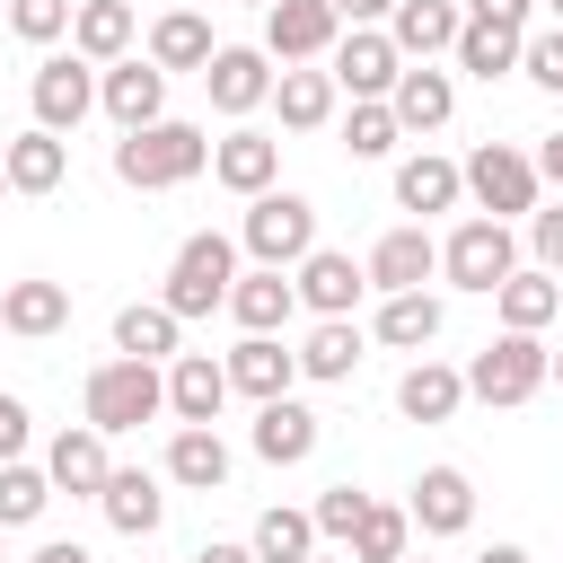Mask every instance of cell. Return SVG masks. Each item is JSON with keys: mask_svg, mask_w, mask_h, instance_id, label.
<instances>
[{"mask_svg": "<svg viewBox=\"0 0 563 563\" xmlns=\"http://www.w3.org/2000/svg\"><path fill=\"white\" fill-rule=\"evenodd\" d=\"M202 167H211V132H202V123H176V114H158V123H141V132L114 141V176H123L132 194L194 185Z\"/></svg>", "mask_w": 563, "mask_h": 563, "instance_id": "cell-1", "label": "cell"}, {"mask_svg": "<svg viewBox=\"0 0 563 563\" xmlns=\"http://www.w3.org/2000/svg\"><path fill=\"white\" fill-rule=\"evenodd\" d=\"M79 413H88V431H106V440H123V431H141V422H158L167 413V369H150V361H97L88 369V387H79Z\"/></svg>", "mask_w": 563, "mask_h": 563, "instance_id": "cell-2", "label": "cell"}, {"mask_svg": "<svg viewBox=\"0 0 563 563\" xmlns=\"http://www.w3.org/2000/svg\"><path fill=\"white\" fill-rule=\"evenodd\" d=\"M229 282H238V238H220V229H194V238L176 246V264H167V290H158V308H167L176 325H194V317L229 308Z\"/></svg>", "mask_w": 563, "mask_h": 563, "instance_id": "cell-3", "label": "cell"}, {"mask_svg": "<svg viewBox=\"0 0 563 563\" xmlns=\"http://www.w3.org/2000/svg\"><path fill=\"white\" fill-rule=\"evenodd\" d=\"M457 185H466V202L484 211V220H528L537 211V194H545V176H537V158L528 150H510V141H484L466 167H457Z\"/></svg>", "mask_w": 563, "mask_h": 563, "instance_id": "cell-4", "label": "cell"}, {"mask_svg": "<svg viewBox=\"0 0 563 563\" xmlns=\"http://www.w3.org/2000/svg\"><path fill=\"white\" fill-rule=\"evenodd\" d=\"M308 246H317V202H308V194L273 185V194H255V202H246V220H238V255H255V264L290 273Z\"/></svg>", "mask_w": 563, "mask_h": 563, "instance_id": "cell-5", "label": "cell"}, {"mask_svg": "<svg viewBox=\"0 0 563 563\" xmlns=\"http://www.w3.org/2000/svg\"><path fill=\"white\" fill-rule=\"evenodd\" d=\"M510 273H519V238H510L501 220L466 211V220L440 238V282H449V290H475V299H493Z\"/></svg>", "mask_w": 563, "mask_h": 563, "instance_id": "cell-6", "label": "cell"}, {"mask_svg": "<svg viewBox=\"0 0 563 563\" xmlns=\"http://www.w3.org/2000/svg\"><path fill=\"white\" fill-rule=\"evenodd\" d=\"M537 387H545V343H537V334H493V343L466 361V396H475V405H501V413H510V405H528Z\"/></svg>", "mask_w": 563, "mask_h": 563, "instance_id": "cell-7", "label": "cell"}, {"mask_svg": "<svg viewBox=\"0 0 563 563\" xmlns=\"http://www.w3.org/2000/svg\"><path fill=\"white\" fill-rule=\"evenodd\" d=\"M396 70H405V53L387 44V26H343V35H334V53H325L334 97H352V106H387Z\"/></svg>", "mask_w": 563, "mask_h": 563, "instance_id": "cell-8", "label": "cell"}, {"mask_svg": "<svg viewBox=\"0 0 563 563\" xmlns=\"http://www.w3.org/2000/svg\"><path fill=\"white\" fill-rule=\"evenodd\" d=\"M26 106H35V132H79L88 114H97V70L79 62V53H44L35 62V79H26Z\"/></svg>", "mask_w": 563, "mask_h": 563, "instance_id": "cell-9", "label": "cell"}, {"mask_svg": "<svg viewBox=\"0 0 563 563\" xmlns=\"http://www.w3.org/2000/svg\"><path fill=\"white\" fill-rule=\"evenodd\" d=\"M334 35H343L334 0H273V9H264V53H273L282 70L325 62V53H334Z\"/></svg>", "mask_w": 563, "mask_h": 563, "instance_id": "cell-10", "label": "cell"}, {"mask_svg": "<svg viewBox=\"0 0 563 563\" xmlns=\"http://www.w3.org/2000/svg\"><path fill=\"white\" fill-rule=\"evenodd\" d=\"M202 97H211L229 123H246V114L273 97V53H264V44H220V53L202 62Z\"/></svg>", "mask_w": 563, "mask_h": 563, "instance_id": "cell-11", "label": "cell"}, {"mask_svg": "<svg viewBox=\"0 0 563 563\" xmlns=\"http://www.w3.org/2000/svg\"><path fill=\"white\" fill-rule=\"evenodd\" d=\"M273 176H282V141H273V132H255V123H229V132L211 141V185H229L238 202L273 194Z\"/></svg>", "mask_w": 563, "mask_h": 563, "instance_id": "cell-12", "label": "cell"}, {"mask_svg": "<svg viewBox=\"0 0 563 563\" xmlns=\"http://www.w3.org/2000/svg\"><path fill=\"white\" fill-rule=\"evenodd\" d=\"M290 290H299V308H308V317H352V308H361V290H369V273H361L343 246H308V255L290 264Z\"/></svg>", "mask_w": 563, "mask_h": 563, "instance_id": "cell-13", "label": "cell"}, {"mask_svg": "<svg viewBox=\"0 0 563 563\" xmlns=\"http://www.w3.org/2000/svg\"><path fill=\"white\" fill-rule=\"evenodd\" d=\"M361 273H369V290H378V299H396V290H422V282L440 273V238H431L422 220H405V229H387V238L369 246V264H361Z\"/></svg>", "mask_w": 563, "mask_h": 563, "instance_id": "cell-14", "label": "cell"}, {"mask_svg": "<svg viewBox=\"0 0 563 563\" xmlns=\"http://www.w3.org/2000/svg\"><path fill=\"white\" fill-rule=\"evenodd\" d=\"M220 369H229V396H255V405L299 387V352L282 334H238V352H220Z\"/></svg>", "mask_w": 563, "mask_h": 563, "instance_id": "cell-15", "label": "cell"}, {"mask_svg": "<svg viewBox=\"0 0 563 563\" xmlns=\"http://www.w3.org/2000/svg\"><path fill=\"white\" fill-rule=\"evenodd\" d=\"M97 106L114 114V132H141L167 114V70H150L141 53H123L114 70H97Z\"/></svg>", "mask_w": 563, "mask_h": 563, "instance_id": "cell-16", "label": "cell"}, {"mask_svg": "<svg viewBox=\"0 0 563 563\" xmlns=\"http://www.w3.org/2000/svg\"><path fill=\"white\" fill-rule=\"evenodd\" d=\"M106 475H114V457H106V431H88V422L53 431V449H44V484H53V493H70V501H97V493H106Z\"/></svg>", "mask_w": 563, "mask_h": 563, "instance_id": "cell-17", "label": "cell"}, {"mask_svg": "<svg viewBox=\"0 0 563 563\" xmlns=\"http://www.w3.org/2000/svg\"><path fill=\"white\" fill-rule=\"evenodd\" d=\"M405 519H413L422 537H466V528H475V484H466V466H422Z\"/></svg>", "mask_w": 563, "mask_h": 563, "instance_id": "cell-18", "label": "cell"}, {"mask_svg": "<svg viewBox=\"0 0 563 563\" xmlns=\"http://www.w3.org/2000/svg\"><path fill=\"white\" fill-rule=\"evenodd\" d=\"M132 44H141L132 0H79V9H70V53H79L88 70H114Z\"/></svg>", "mask_w": 563, "mask_h": 563, "instance_id": "cell-19", "label": "cell"}, {"mask_svg": "<svg viewBox=\"0 0 563 563\" xmlns=\"http://www.w3.org/2000/svg\"><path fill=\"white\" fill-rule=\"evenodd\" d=\"M387 114H396V132H440L457 114V79L431 70V62H405L396 88H387Z\"/></svg>", "mask_w": 563, "mask_h": 563, "instance_id": "cell-20", "label": "cell"}, {"mask_svg": "<svg viewBox=\"0 0 563 563\" xmlns=\"http://www.w3.org/2000/svg\"><path fill=\"white\" fill-rule=\"evenodd\" d=\"M255 457L264 466H299V457H317V440H325V422L299 405V396H273V405H255Z\"/></svg>", "mask_w": 563, "mask_h": 563, "instance_id": "cell-21", "label": "cell"}, {"mask_svg": "<svg viewBox=\"0 0 563 563\" xmlns=\"http://www.w3.org/2000/svg\"><path fill=\"white\" fill-rule=\"evenodd\" d=\"M97 510H106V528L114 537H158V519H167V493H158V475L150 466H114L106 475V493H97Z\"/></svg>", "mask_w": 563, "mask_h": 563, "instance_id": "cell-22", "label": "cell"}, {"mask_svg": "<svg viewBox=\"0 0 563 563\" xmlns=\"http://www.w3.org/2000/svg\"><path fill=\"white\" fill-rule=\"evenodd\" d=\"M211 53H220V44H211V18H202V9H158V18H150V53H141L150 70H167V79L194 70V79H202Z\"/></svg>", "mask_w": 563, "mask_h": 563, "instance_id": "cell-23", "label": "cell"}, {"mask_svg": "<svg viewBox=\"0 0 563 563\" xmlns=\"http://www.w3.org/2000/svg\"><path fill=\"white\" fill-rule=\"evenodd\" d=\"M229 317H238V334H282V325L299 317V290H290V273H273V264L238 273V282H229Z\"/></svg>", "mask_w": 563, "mask_h": 563, "instance_id": "cell-24", "label": "cell"}, {"mask_svg": "<svg viewBox=\"0 0 563 563\" xmlns=\"http://www.w3.org/2000/svg\"><path fill=\"white\" fill-rule=\"evenodd\" d=\"M493 317H501V334H545V325L563 317V282L537 273V264H519V273L493 290Z\"/></svg>", "mask_w": 563, "mask_h": 563, "instance_id": "cell-25", "label": "cell"}, {"mask_svg": "<svg viewBox=\"0 0 563 563\" xmlns=\"http://www.w3.org/2000/svg\"><path fill=\"white\" fill-rule=\"evenodd\" d=\"M62 325H70V290H62V282H9V290H0V334L53 343Z\"/></svg>", "mask_w": 563, "mask_h": 563, "instance_id": "cell-26", "label": "cell"}, {"mask_svg": "<svg viewBox=\"0 0 563 563\" xmlns=\"http://www.w3.org/2000/svg\"><path fill=\"white\" fill-rule=\"evenodd\" d=\"M220 405H229V369L211 352H176L167 361V413L176 422H220Z\"/></svg>", "mask_w": 563, "mask_h": 563, "instance_id": "cell-27", "label": "cell"}, {"mask_svg": "<svg viewBox=\"0 0 563 563\" xmlns=\"http://www.w3.org/2000/svg\"><path fill=\"white\" fill-rule=\"evenodd\" d=\"M466 405V369H449V361H405V378H396V413L405 422H449Z\"/></svg>", "mask_w": 563, "mask_h": 563, "instance_id": "cell-28", "label": "cell"}, {"mask_svg": "<svg viewBox=\"0 0 563 563\" xmlns=\"http://www.w3.org/2000/svg\"><path fill=\"white\" fill-rule=\"evenodd\" d=\"M457 26H466V9H457V0H396L387 44H396L405 62H431V53H449V44H457Z\"/></svg>", "mask_w": 563, "mask_h": 563, "instance_id": "cell-29", "label": "cell"}, {"mask_svg": "<svg viewBox=\"0 0 563 563\" xmlns=\"http://www.w3.org/2000/svg\"><path fill=\"white\" fill-rule=\"evenodd\" d=\"M264 106L282 114V132H325V123H334V79H325L317 62L273 70V97H264Z\"/></svg>", "mask_w": 563, "mask_h": 563, "instance_id": "cell-30", "label": "cell"}, {"mask_svg": "<svg viewBox=\"0 0 563 563\" xmlns=\"http://www.w3.org/2000/svg\"><path fill=\"white\" fill-rule=\"evenodd\" d=\"M0 176H9V194H53L62 176H70V141H53V132H18V141H0Z\"/></svg>", "mask_w": 563, "mask_h": 563, "instance_id": "cell-31", "label": "cell"}, {"mask_svg": "<svg viewBox=\"0 0 563 563\" xmlns=\"http://www.w3.org/2000/svg\"><path fill=\"white\" fill-rule=\"evenodd\" d=\"M457 202H466V185H457V158H431V150L396 158V211L431 220V211H457Z\"/></svg>", "mask_w": 563, "mask_h": 563, "instance_id": "cell-32", "label": "cell"}, {"mask_svg": "<svg viewBox=\"0 0 563 563\" xmlns=\"http://www.w3.org/2000/svg\"><path fill=\"white\" fill-rule=\"evenodd\" d=\"M167 484L220 493V484H229V440H220L211 422H176V440H167Z\"/></svg>", "mask_w": 563, "mask_h": 563, "instance_id": "cell-33", "label": "cell"}, {"mask_svg": "<svg viewBox=\"0 0 563 563\" xmlns=\"http://www.w3.org/2000/svg\"><path fill=\"white\" fill-rule=\"evenodd\" d=\"M176 343H185V325H176L158 299L114 308V352H123V361H150V369H158V361H176Z\"/></svg>", "mask_w": 563, "mask_h": 563, "instance_id": "cell-34", "label": "cell"}, {"mask_svg": "<svg viewBox=\"0 0 563 563\" xmlns=\"http://www.w3.org/2000/svg\"><path fill=\"white\" fill-rule=\"evenodd\" d=\"M352 369H361V325H352V317H317V325H308V343H299V378L343 387Z\"/></svg>", "mask_w": 563, "mask_h": 563, "instance_id": "cell-35", "label": "cell"}, {"mask_svg": "<svg viewBox=\"0 0 563 563\" xmlns=\"http://www.w3.org/2000/svg\"><path fill=\"white\" fill-rule=\"evenodd\" d=\"M519 44H528L519 26H484V18H466L449 53H457V70H466V79H484V88H493V79H510V70H519Z\"/></svg>", "mask_w": 563, "mask_h": 563, "instance_id": "cell-36", "label": "cell"}, {"mask_svg": "<svg viewBox=\"0 0 563 563\" xmlns=\"http://www.w3.org/2000/svg\"><path fill=\"white\" fill-rule=\"evenodd\" d=\"M387 352H422V343H440V299L431 290H396V299H378V325H369Z\"/></svg>", "mask_w": 563, "mask_h": 563, "instance_id": "cell-37", "label": "cell"}, {"mask_svg": "<svg viewBox=\"0 0 563 563\" xmlns=\"http://www.w3.org/2000/svg\"><path fill=\"white\" fill-rule=\"evenodd\" d=\"M246 545H255V563H308V554H317V519H308V510H290V501H273V510L255 519V537H246Z\"/></svg>", "mask_w": 563, "mask_h": 563, "instance_id": "cell-38", "label": "cell"}, {"mask_svg": "<svg viewBox=\"0 0 563 563\" xmlns=\"http://www.w3.org/2000/svg\"><path fill=\"white\" fill-rule=\"evenodd\" d=\"M405 554H413V519L396 501H369L352 528V563H405Z\"/></svg>", "mask_w": 563, "mask_h": 563, "instance_id": "cell-39", "label": "cell"}, {"mask_svg": "<svg viewBox=\"0 0 563 563\" xmlns=\"http://www.w3.org/2000/svg\"><path fill=\"white\" fill-rule=\"evenodd\" d=\"M44 510H53V484H44V466L9 457V466H0V537H9V528H35Z\"/></svg>", "mask_w": 563, "mask_h": 563, "instance_id": "cell-40", "label": "cell"}, {"mask_svg": "<svg viewBox=\"0 0 563 563\" xmlns=\"http://www.w3.org/2000/svg\"><path fill=\"white\" fill-rule=\"evenodd\" d=\"M361 510H369V493H361V484H325V493L308 501V519H317V537H325V545H352Z\"/></svg>", "mask_w": 563, "mask_h": 563, "instance_id": "cell-41", "label": "cell"}, {"mask_svg": "<svg viewBox=\"0 0 563 563\" xmlns=\"http://www.w3.org/2000/svg\"><path fill=\"white\" fill-rule=\"evenodd\" d=\"M70 9H79V0H9V35L44 53V44H62V35H70Z\"/></svg>", "mask_w": 563, "mask_h": 563, "instance_id": "cell-42", "label": "cell"}, {"mask_svg": "<svg viewBox=\"0 0 563 563\" xmlns=\"http://www.w3.org/2000/svg\"><path fill=\"white\" fill-rule=\"evenodd\" d=\"M396 141H405V132H396L387 106H352V114H343V150H352V158H387Z\"/></svg>", "mask_w": 563, "mask_h": 563, "instance_id": "cell-43", "label": "cell"}, {"mask_svg": "<svg viewBox=\"0 0 563 563\" xmlns=\"http://www.w3.org/2000/svg\"><path fill=\"white\" fill-rule=\"evenodd\" d=\"M519 70H528L545 97H563V26H528V44H519Z\"/></svg>", "mask_w": 563, "mask_h": 563, "instance_id": "cell-44", "label": "cell"}, {"mask_svg": "<svg viewBox=\"0 0 563 563\" xmlns=\"http://www.w3.org/2000/svg\"><path fill=\"white\" fill-rule=\"evenodd\" d=\"M528 246H537V273H563V202L528 211Z\"/></svg>", "mask_w": 563, "mask_h": 563, "instance_id": "cell-45", "label": "cell"}, {"mask_svg": "<svg viewBox=\"0 0 563 563\" xmlns=\"http://www.w3.org/2000/svg\"><path fill=\"white\" fill-rule=\"evenodd\" d=\"M26 440H35V413H26V396H9V387H0V466H9V457H26Z\"/></svg>", "mask_w": 563, "mask_h": 563, "instance_id": "cell-46", "label": "cell"}, {"mask_svg": "<svg viewBox=\"0 0 563 563\" xmlns=\"http://www.w3.org/2000/svg\"><path fill=\"white\" fill-rule=\"evenodd\" d=\"M466 18H484V26H519V35H528L537 0H466Z\"/></svg>", "mask_w": 563, "mask_h": 563, "instance_id": "cell-47", "label": "cell"}, {"mask_svg": "<svg viewBox=\"0 0 563 563\" xmlns=\"http://www.w3.org/2000/svg\"><path fill=\"white\" fill-rule=\"evenodd\" d=\"M334 18H343V26H387L396 0H334Z\"/></svg>", "mask_w": 563, "mask_h": 563, "instance_id": "cell-48", "label": "cell"}, {"mask_svg": "<svg viewBox=\"0 0 563 563\" xmlns=\"http://www.w3.org/2000/svg\"><path fill=\"white\" fill-rule=\"evenodd\" d=\"M26 563H88V545H70V537H44Z\"/></svg>", "mask_w": 563, "mask_h": 563, "instance_id": "cell-49", "label": "cell"}, {"mask_svg": "<svg viewBox=\"0 0 563 563\" xmlns=\"http://www.w3.org/2000/svg\"><path fill=\"white\" fill-rule=\"evenodd\" d=\"M194 563H255V545H238V537H211Z\"/></svg>", "mask_w": 563, "mask_h": 563, "instance_id": "cell-50", "label": "cell"}, {"mask_svg": "<svg viewBox=\"0 0 563 563\" xmlns=\"http://www.w3.org/2000/svg\"><path fill=\"white\" fill-rule=\"evenodd\" d=\"M537 176L563 194V132H545V150H537Z\"/></svg>", "mask_w": 563, "mask_h": 563, "instance_id": "cell-51", "label": "cell"}, {"mask_svg": "<svg viewBox=\"0 0 563 563\" xmlns=\"http://www.w3.org/2000/svg\"><path fill=\"white\" fill-rule=\"evenodd\" d=\"M475 563H528V545H484Z\"/></svg>", "mask_w": 563, "mask_h": 563, "instance_id": "cell-52", "label": "cell"}, {"mask_svg": "<svg viewBox=\"0 0 563 563\" xmlns=\"http://www.w3.org/2000/svg\"><path fill=\"white\" fill-rule=\"evenodd\" d=\"M545 378H554V387H563V343H554V352H545Z\"/></svg>", "mask_w": 563, "mask_h": 563, "instance_id": "cell-53", "label": "cell"}, {"mask_svg": "<svg viewBox=\"0 0 563 563\" xmlns=\"http://www.w3.org/2000/svg\"><path fill=\"white\" fill-rule=\"evenodd\" d=\"M537 9H554V26H563V0H537Z\"/></svg>", "mask_w": 563, "mask_h": 563, "instance_id": "cell-54", "label": "cell"}, {"mask_svg": "<svg viewBox=\"0 0 563 563\" xmlns=\"http://www.w3.org/2000/svg\"><path fill=\"white\" fill-rule=\"evenodd\" d=\"M308 563H343V554H308Z\"/></svg>", "mask_w": 563, "mask_h": 563, "instance_id": "cell-55", "label": "cell"}, {"mask_svg": "<svg viewBox=\"0 0 563 563\" xmlns=\"http://www.w3.org/2000/svg\"><path fill=\"white\" fill-rule=\"evenodd\" d=\"M238 9H273V0H238Z\"/></svg>", "mask_w": 563, "mask_h": 563, "instance_id": "cell-56", "label": "cell"}, {"mask_svg": "<svg viewBox=\"0 0 563 563\" xmlns=\"http://www.w3.org/2000/svg\"><path fill=\"white\" fill-rule=\"evenodd\" d=\"M405 563H431V554H405Z\"/></svg>", "mask_w": 563, "mask_h": 563, "instance_id": "cell-57", "label": "cell"}, {"mask_svg": "<svg viewBox=\"0 0 563 563\" xmlns=\"http://www.w3.org/2000/svg\"><path fill=\"white\" fill-rule=\"evenodd\" d=\"M0 194H9V176H0Z\"/></svg>", "mask_w": 563, "mask_h": 563, "instance_id": "cell-58", "label": "cell"}, {"mask_svg": "<svg viewBox=\"0 0 563 563\" xmlns=\"http://www.w3.org/2000/svg\"><path fill=\"white\" fill-rule=\"evenodd\" d=\"M0 563H9V554H0Z\"/></svg>", "mask_w": 563, "mask_h": 563, "instance_id": "cell-59", "label": "cell"}, {"mask_svg": "<svg viewBox=\"0 0 563 563\" xmlns=\"http://www.w3.org/2000/svg\"><path fill=\"white\" fill-rule=\"evenodd\" d=\"M0 9H9V0H0Z\"/></svg>", "mask_w": 563, "mask_h": 563, "instance_id": "cell-60", "label": "cell"}]
</instances>
